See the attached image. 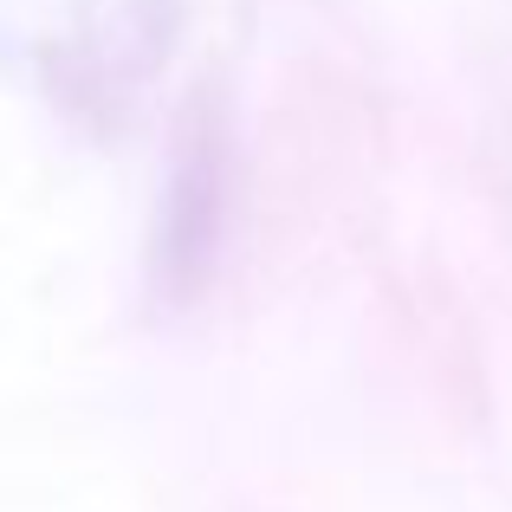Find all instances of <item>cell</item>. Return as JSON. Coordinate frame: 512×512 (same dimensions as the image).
I'll return each mask as SVG.
<instances>
[{"instance_id": "6da1fadb", "label": "cell", "mask_w": 512, "mask_h": 512, "mask_svg": "<svg viewBox=\"0 0 512 512\" xmlns=\"http://www.w3.org/2000/svg\"><path fill=\"white\" fill-rule=\"evenodd\" d=\"M221 234H227V137L208 111H195L175 137L163 175V208H156V240H150L156 292L195 299L201 279L214 273Z\"/></svg>"}]
</instances>
